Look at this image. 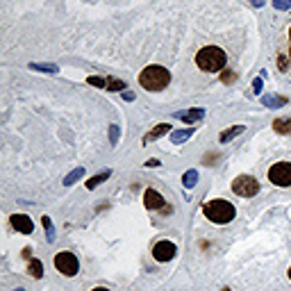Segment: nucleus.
I'll return each instance as SVG.
<instances>
[{
  "instance_id": "f257e3e1",
  "label": "nucleus",
  "mask_w": 291,
  "mask_h": 291,
  "mask_svg": "<svg viewBox=\"0 0 291 291\" xmlns=\"http://www.w3.org/2000/svg\"><path fill=\"white\" fill-rule=\"evenodd\" d=\"M225 64H227V55L218 45H203L196 53V66L205 73H218L225 68Z\"/></svg>"
},
{
  "instance_id": "f03ea898",
  "label": "nucleus",
  "mask_w": 291,
  "mask_h": 291,
  "mask_svg": "<svg viewBox=\"0 0 291 291\" xmlns=\"http://www.w3.org/2000/svg\"><path fill=\"white\" fill-rule=\"evenodd\" d=\"M168 82H171V73L157 64H150L139 73V84L146 91H162L168 86Z\"/></svg>"
},
{
  "instance_id": "7ed1b4c3",
  "label": "nucleus",
  "mask_w": 291,
  "mask_h": 291,
  "mask_svg": "<svg viewBox=\"0 0 291 291\" xmlns=\"http://www.w3.org/2000/svg\"><path fill=\"white\" fill-rule=\"evenodd\" d=\"M203 214H205V218H209L212 223L225 225V223H230L232 218H234L236 209H234V205L227 203V200L214 198V200H207V203L203 205Z\"/></svg>"
},
{
  "instance_id": "20e7f679",
  "label": "nucleus",
  "mask_w": 291,
  "mask_h": 291,
  "mask_svg": "<svg viewBox=\"0 0 291 291\" xmlns=\"http://www.w3.org/2000/svg\"><path fill=\"white\" fill-rule=\"evenodd\" d=\"M275 64L284 75H291V23L284 27V32L280 34V41H277Z\"/></svg>"
},
{
  "instance_id": "39448f33",
  "label": "nucleus",
  "mask_w": 291,
  "mask_h": 291,
  "mask_svg": "<svg viewBox=\"0 0 291 291\" xmlns=\"http://www.w3.org/2000/svg\"><path fill=\"white\" fill-rule=\"evenodd\" d=\"M266 175L271 184L286 189V186H291V162H275L266 171Z\"/></svg>"
},
{
  "instance_id": "423d86ee",
  "label": "nucleus",
  "mask_w": 291,
  "mask_h": 291,
  "mask_svg": "<svg viewBox=\"0 0 291 291\" xmlns=\"http://www.w3.org/2000/svg\"><path fill=\"white\" fill-rule=\"evenodd\" d=\"M230 186L241 198H253V196L259 193V182H257V177H253V175H236Z\"/></svg>"
},
{
  "instance_id": "0eeeda50",
  "label": "nucleus",
  "mask_w": 291,
  "mask_h": 291,
  "mask_svg": "<svg viewBox=\"0 0 291 291\" xmlns=\"http://www.w3.org/2000/svg\"><path fill=\"white\" fill-rule=\"evenodd\" d=\"M55 268H57L62 275L73 277V275H77V271H80V262H77V257L71 253V250H62V253L55 255Z\"/></svg>"
},
{
  "instance_id": "6e6552de",
  "label": "nucleus",
  "mask_w": 291,
  "mask_h": 291,
  "mask_svg": "<svg viewBox=\"0 0 291 291\" xmlns=\"http://www.w3.org/2000/svg\"><path fill=\"white\" fill-rule=\"evenodd\" d=\"M175 253H177V248L171 241H157L153 248V257L157 259V262H171V259L175 257Z\"/></svg>"
},
{
  "instance_id": "1a4fd4ad",
  "label": "nucleus",
  "mask_w": 291,
  "mask_h": 291,
  "mask_svg": "<svg viewBox=\"0 0 291 291\" xmlns=\"http://www.w3.org/2000/svg\"><path fill=\"white\" fill-rule=\"evenodd\" d=\"M143 205L146 209H162L164 207V196L155 189H146L143 191Z\"/></svg>"
},
{
  "instance_id": "9d476101",
  "label": "nucleus",
  "mask_w": 291,
  "mask_h": 291,
  "mask_svg": "<svg viewBox=\"0 0 291 291\" xmlns=\"http://www.w3.org/2000/svg\"><path fill=\"white\" fill-rule=\"evenodd\" d=\"M12 225L16 227L18 232H23V234H30V232H34V223H32V218L25 216V214H14V216H12Z\"/></svg>"
},
{
  "instance_id": "9b49d317",
  "label": "nucleus",
  "mask_w": 291,
  "mask_h": 291,
  "mask_svg": "<svg viewBox=\"0 0 291 291\" xmlns=\"http://www.w3.org/2000/svg\"><path fill=\"white\" fill-rule=\"evenodd\" d=\"M168 130H171V125H168V123H159V125H155L153 132H148V134L143 136V143H148V141H153V139H157V136L166 134Z\"/></svg>"
},
{
  "instance_id": "f8f14e48",
  "label": "nucleus",
  "mask_w": 291,
  "mask_h": 291,
  "mask_svg": "<svg viewBox=\"0 0 291 291\" xmlns=\"http://www.w3.org/2000/svg\"><path fill=\"white\" fill-rule=\"evenodd\" d=\"M273 130L277 134H291V118H275L273 121Z\"/></svg>"
},
{
  "instance_id": "ddd939ff",
  "label": "nucleus",
  "mask_w": 291,
  "mask_h": 291,
  "mask_svg": "<svg viewBox=\"0 0 291 291\" xmlns=\"http://www.w3.org/2000/svg\"><path fill=\"white\" fill-rule=\"evenodd\" d=\"M27 273H30L32 277H36V280H39V277L43 275V264H41L39 259H30V264H27Z\"/></svg>"
},
{
  "instance_id": "4468645a",
  "label": "nucleus",
  "mask_w": 291,
  "mask_h": 291,
  "mask_svg": "<svg viewBox=\"0 0 291 291\" xmlns=\"http://www.w3.org/2000/svg\"><path fill=\"white\" fill-rule=\"evenodd\" d=\"M244 130H246L244 125H232L230 130H227V132H223V134H221V143H227V141H230V139H234V136H236V134H241V132H244Z\"/></svg>"
},
{
  "instance_id": "2eb2a0df",
  "label": "nucleus",
  "mask_w": 291,
  "mask_h": 291,
  "mask_svg": "<svg viewBox=\"0 0 291 291\" xmlns=\"http://www.w3.org/2000/svg\"><path fill=\"white\" fill-rule=\"evenodd\" d=\"M107 177H109V171H105V173H100V175L91 177V180L86 182V189H95V186H98L103 180H107Z\"/></svg>"
},
{
  "instance_id": "dca6fc26",
  "label": "nucleus",
  "mask_w": 291,
  "mask_h": 291,
  "mask_svg": "<svg viewBox=\"0 0 291 291\" xmlns=\"http://www.w3.org/2000/svg\"><path fill=\"white\" fill-rule=\"evenodd\" d=\"M203 109H191L189 114H180L182 121H198V118H203Z\"/></svg>"
},
{
  "instance_id": "f3484780",
  "label": "nucleus",
  "mask_w": 291,
  "mask_h": 291,
  "mask_svg": "<svg viewBox=\"0 0 291 291\" xmlns=\"http://www.w3.org/2000/svg\"><path fill=\"white\" fill-rule=\"evenodd\" d=\"M196 180H198V173H196V171H189L184 177H182V182H184V186H189V189L196 184Z\"/></svg>"
},
{
  "instance_id": "a211bd4d",
  "label": "nucleus",
  "mask_w": 291,
  "mask_h": 291,
  "mask_svg": "<svg viewBox=\"0 0 291 291\" xmlns=\"http://www.w3.org/2000/svg\"><path fill=\"white\" fill-rule=\"evenodd\" d=\"M107 89L109 91H123V89H125V84H123L121 80H114V77H109V80H107Z\"/></svg>"
},
{
  "instance_id": "6ab92c4d",
  "label": "nucleus",
  "mask_w": 291,
  "mask_h": 291,
  "mask_svg": "<svg viewBox=\"0 0 291 291\" xmlns=\"http://www.w3.org/2000/svg\"><path fill=\"white\" fill-rule=\"evenodd\" d=\"M221 80H223V82H225V84H230V82H232V80H236V71H223Z\"/></svg>"
},
{
  "instance_id": "aec40b11",
  "label": "nucleus",
  "mask_w": 291,
  "mask_h": 291,
  "mask_svg": "<svg viewBox=\"0 0 291 291\" xmlns=\"http://www.w3.org/2000/svg\"><path fill=\"white\" fill-rule=\"evenodd\" d=\"M89 84H93V86H107V80H103V77H89Z\"/></svg>"
},
{
  "instance_id": "412c9836",
  "label": "nucleus",
  "mask_w": 291,
  "mask_h": 291,
  "mask_svg": "<svg viewBox=\"0 0 291 291\" xmlns=\"http://www.w3.org/2000/svg\"><path fill=\"white\" fill-rule=\"evenodd\" d=\"M80 175H82V168H77V171L73 173V175H68V177H66V182H64V184H73V180H77Z\"/></svg>"
},
{
  "instance_id": "4be33fe9",
  "label": "nucleus",
  "mask_w": 291,
  "mask_h": 291,
  "mask_svg": "<svg viewBox=\"0 0 291 291\" xmlns=\"http://www.w3.org/2000/svg\"><path fill=\"white\" fill-rule=\"evenodd\" d=\"M191 132H175V134H173V141H180V139H186V136H189Z\"/></svg>"
},
{
  "instance_id": "5701e85b",
  "label": "nucleus",
  "mask_w": 291,
  "mask_h": 291,
  "mask_svg": "<svg viewBox=\"0 0 291 291\" xmlns=\"http://www.w3.org/2000/svg\"><path fill=\"white\" fill-rule=\"evenodd\" d=\"M157 164H159L157 159H148V162H146V166H157Z\"/></svg>"
},
{
  "instance_id": "b1692460",
  "label": "nucleus",
  "mask_w": 291,
  "mask_h": 291,
  "mask_svg": "<svg viewBox=\"0 0 291 291\" xmlns=\"http://www.w3.org/2000/svg\"><path fill=\"white\" fill-rule=\"evenodd\" d=\"M91 291H109L107 286H95V289H91Z\"/></svg>"
},
{
  "instance_id": "393cba45",
  "label": "nucleus",
  "mask_w": 291,
  "mask_h": 291,
  "mask_svg": "<svg viewBox=\"0 0 291 291\" xmlns=\"http://www.w3.org/2000/svg\"><path fill=\"white\" fill-rule=\"evenodd\" d=\"M286 273H289V280H291V266H289V271H286Z\"/></svg>"
},
{
  "instance_id": "a878e982",
  "label": "nucleus",
  "mask_w": 291,
  "mask_h": 291,
  "mask_svg": "<svg viewBox=\"0 0 291 291\" xmlns=\"http://www.w3.org/2000/svg\"><path fill=\"white\" fill-rule=\"evenodd\" d=\"M223 291H230V289H223Z\"/></svg>"
}]
</instances>
